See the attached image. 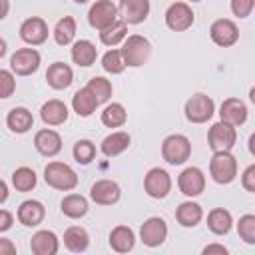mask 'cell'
<instances>
[{
	"label": "cell",
	"instance_id": "1",
	"mask_svg": "<svg viewBox=\"0 0 255 255\" xmlns=\"http://www.w3.org/2000/svg\"><path fill=\"white\" fill-rule=\"evenodd\" d=\"M122 56H124V62L126 66L129 68H139L147 62L149 54H151V44L145 36L141 34H129L124 44H122Z\"/></svg>",
	"mask_w": 255,
	"mask_h": 255
},
{
	"label": "cell",
	"instance_id": "2",
	"mask_svg": "<svg viewBox=\"0 0 255 255\" xmlns=\"http://www.w3.org/2000/svg\"><path fill=\"white\" fill-rule=\"evenodd\" d=\"M44 181L60 191H72L78 185V173L64 161H50L44 167Z\"/></svg>",
	"mask_w": 255,
	"mask_h": 255
},
{
	"label": "cell",
	"instance_id": "3",
	"mask_svg": "<svg viewBox=\"0 0 255 255\" xmlns=\"http://www.w3.org/2000/svg\"><path fill=\"white\" fill-rule=\"evenodd\" d=\"M209 175L215 183L227 185L237 177V159L231 151H213L209 159Z\"/></svg>",
	"mask_w": 255,
	"mask_h": 255
},
{
	"label": "cell",
	"instance_id": "4",
	"mask_svg": "<svg viewBox=\"0 0 255 255\" xmlns=\"http://www.w3.org/2000/svg\"><path fill=\"white\" fill-rule=\"evenodd\" d=\"M191 155V141L183 133H171L161 141V157L171 165H181Z\"/></svg>",
	"mask_w": 255,
	"mask_h": 255
},
{
	"label": "cell",
	"instance_id": "5",
	"mask_svg": "<svg viewBox=\"0 0 255 255\" xmlns=\"http://www.w3.org/2000/svg\"><path fill=\"white\" fill-rule=\"evenodd\" d=\"M237 141V129L235 126L219 120L215 122L207 131V143L211 151H231Z\"/></svg>",
	"mask_w": 255,
	"mask_h": 255
},
{
	"label": "cell",
	"instance_id": "6",
	"mask_svg": "<svg viewBox=\"0 0 255 255\" xmlns=\"http://www.w3.org/2000/svg\"><path fill=\"white\" fill-rule=\"evenodd\" d=\"M183 112H185L187 122H191V124H205L215 114V102L207 94H193L185 102Z\"/></svg>",
	"mask_w": 255,
	"mask_h": 255
},
{
	"label": "cell",
	"instance_id": "7",
	"mask_svg": "<svg viewBox=\"0 0 255 255\" xmlns=\"http://www.w3.org/2000/svg\"><path fill=\"white\" fill-rule=\"evenodd\" d=\"M118 12L120 8L112 0H96L88 10V24L102 32L104 28L112 26L118 20Z\"/></svg>",
	"mask_w": 255,
	"mask_h": 255
},
{
	"label": "cell",
	"instance_id": "8",
	"mask_svg": "<svg viewBox=\"0 0 255 255\" xmlns=\"http://www.w3.org/2000/svg\"><path fill=\"white\" fill-rule=\"evenodd\" d=\"M195 14L187 2H173L165 10V24L173 32H185L193 26Z\"/></svg>",
	"mask_w": 255,
	"mask_h": 255
},
{
	"label": "cell",
	"instance_id": "9",
	"mask_svg": "<svg viewBox=\"0 0 255 255\" xmlns=\"http://www.w3.org/2000/svg\"><path fill=\"white\" fill-rule=\"evenodd\" d=\"M143 189L153 199H163L171 191V175L163 167H151L143 177Z\"/></svg>",
	"mask_w": 255,
	"mask_h": 255
},
{
	"label": "cell",
	"instance_id": "10",
	"mask_svg": "<svg viewBox=\"0 0 255 255\" xmlns=\"http://www.w3.org/2000/svg\"><path fill=\"white\" fill-rule=\"evenodd\" d=\"M42 56L36 48H20L10 56V70L16 76H30L40 68Z\"/></svg>",
	"mask_w": 255,
	"mask_h": 255
},
{
	"label": "cell",
	"instance_id": "11",
	"mask_svg": "<svg viewBox=\"0 0 255 255\" xmlns=\"http://www.w3.org/2000/svg\"><path fill=\"white\" fill-rule=\"evenodd\" d=\"M139 239L147 247H159L167 239V223L163 217H147L139 227Z\"/></svg>",
	"mask_w": 255,
	"mask_h": 255
},
{
	"label": "cell",
	"instance_id": "12",
	"mask_svg": "<svg viewBox=\"0 0 255 255\" xmlns=\"http://www.w3.org/2000/svg\"><path fill=\"white\" fill-rule=\"evenodd\" d=\"M209 38L213 40V44H217L221 48H229V46L237 44V40H239V28L229 18H217L209 26Z\"/></svg>",
	"mask_w": 255,
	"mask_h": 255
},
{
	"label": "cell",
	"instance_id": "13",
	"mask_svg": "<svg viewBox=\"0 0 255 255\" xmlns=\"http://www.w3.org/2000/svg\"><path fill=\"white\" fill-rule=\"evenodd\" d=\"M177 187H179V191H181L183 195H187V197H197V195H201L203 189H205V173H203L199 167H195V165L185 167V169L177 175Z\"/></svg>",
	"mask_w": 255,
	"mask_h": 255
},
{
	"label": "cell",
	"instance_id": "14",
	"mask_svg": "<svg viewBox=\"0 0 255 255\" xmlns=\"http://www.w3.org/2000/svg\"><path fill=\"white\" fill-rule=\"evenodd\" d=\"M48 24L40 16H30L20 24V38L30 46H40L48 40Z\"/></svg>",
	"mask_w": 255,
	"mask_h": 255
},
{
	"label": "cell",
	"instance_id": "15",
	"mask_svg": "<svg viewBox=\"0 0 255 255\" xmlns=\"http://www.w3.org/2000/svg\"><path fill=\"white\" fill-rule=\"evenodd\" d=\"M122 197V189L114 179H98L90 187V199L98 205H114Z\"/></svg>",
	"mask_w": 255,
	"mask_h": 255
},
{
	"label": "cell",
	"instance_id": "16",
	"mask_svg": "<svg viewBox=\"0 0 255 255\" xmlns=\"http://www.w3.org/2000/svg\"><path fill=\"white\" fill-rule=\"evenodd\" d=\"M247 114H249V112H247V106H245V102L239 100V98H227V100H223L221 106H219V118H221L223 122L235 126V128L247 122Z\"/></svg>",
	"mask_w": 255,
	"mask_h": 255
},
{
	"label": "cell",
	"instance_id": "17",
	"mask_svg": "<svg viewBox=\"0 0 255 255\" xmlns=\"http://www.w3.org/2000/svg\"><path fill=\"white\" fill-rule=\"evenodd\" d=\"M34 147L38 149V153L46 155V157H54L62 151V137L56 129L44 128L40 131H36L34 135Z\"/></svg>",
	"mask_w": 255,
	"mask_h": 255
},
{
	"label": "cell",
	"instance_id": "18",
	"mask_svg": "<svg viewBox=\"0 0 255 255\" xmlns=\"http://www.w3.org/2000/svg\"><path fill=\"white\" fill-rule=\"evenodd\" d=\"M16 217L18 221L24 225V227H36L44 221L46 217V207L42 201L38 199H26L20 203L18 211H16Z\"/></svg>",
	"mask_w": 255,
	"mask_h": 255
},
{
	"label": "cell",
	"instance_id": "19",
	"mask_svg": "<svg viewBox=\"0 0 255 255\" xmlns=\"http://www.w3.org/2000/svg\"><path fill=\"white\" fill-rule=\"evenodd\" d=\"M60 249V239L50 229H40L30 239V251L34 255H56Z\"/></svg>",
	"mask_w": 255,
	"mask_h": 255
},
{
	"label": "cell",
	"instance_id": "20",
	"mask_svg": "<svg viewBox=\"0 0 255 255\" xmlns=\"http://www.w3.org/2000/svg\"><path fill=\"white\" fill-rule=\"evenodd\" d=\"M46 82L50 88L54 90H66L70 88V84L74 82V72L68 64L64 62H54L48 66L46 70Z\"/></svg>",
	"mask_w": 255,
	"mask_h": 255
},
{
	"label": "cell",
	"instance_id": "21",
	"mask_svg": "<svg viewBox=\"0 0 255 255\" xmlns=\"http://www.w3.org/2000/svg\"><path fill=\"white\" fill-rule=\"evenodd\" d=\"M120 12L128 24H141L149 16V0H120Z\"/></svg>",
	"mask_w": 255,
	"mask_h": 255
},
{
	"label": "cell",
	"instance_id": "22",
	"mask_svg": "<svg viewBox=\"0 0 255 255\" xmlns=\"http://www.w3.org/2000/svg\"><path fill=\"white\" fill-rule=\"evenodd\" d=\"M68 106L62 100H48L40 108V118L46 126H62L68 120Z\"/></svg>",
	"mask_w": 255,
	"mask_h": 255
},
{
	"label": "cell",
	"instance_id": "23",
	"mask_svg": "<svg viewBox=\"0 0 255 255\" xmlns=\"http://www.w3.org/2000/svg\"><path fill=\"white\" fill-rule=\"evenodd\" d=\"M129 141H131L129 133H128V131L118 129V131L108 133V135L102 139L100 149H102V153H104L106 157H116V155L124 153V151L129 147Z\"/></svg>",
	"mask_w": 255,
	"mask_h": 255
},
{
	"label": "cell",
	"instance_id": "24",
	"mask_svg": "<svg viewBox=\"0 0 255 255\" xmlns=\"http://www.w3.org/2000/svg\"><path fill=\"white\" fill-rule=\"evenodd\" d=\"M135 245V233L128 225H116L110 231V247L116 253H128Z\"/></svg>",
	"mask_w": 255,
	"mask_h": 255
},
{
	"label": "cell",
	"instance_id": "25",
	"mask_svg": "<svg viewBox=\"0 0 255 255\" xmlns=\"http://www.w3.org/2000/svg\"><path fill=\"white\" fill-rule=\"evenodd\" d=\"M100 106V102H98V98L84 86L82 90H78L74 96H72V110L80 116V118H90L94 112H96V108Z\"/></svg>",
	"mask_w": 255,
	"mask_h": 255
},
{
	"label": "cell",
	"instance_id": "26",
	"mask_svg": "<svg viewBox=\"0 0 255 255\" xmlns=\"http://www.w3.org/2000/svg\"><path fill=\"white\" fill-rule=\"evenodd\" d=\"M175 219H177V223L181 227H195L203 219V209H201L199 203H195L191 199L189 201H183L175 209Z\"/></svg>",
	"mask_w": 255,
	"mask_h": 255
},
{
	"label": "cell",
	"instance_id": "27",
	"mask_svg": "<svg viewBox=\"0 0 255 255\" xmlns=\"http://www.w3.org/2000/svg\"><path fill=\"white\" fill-rule=\"evenodd\" d=\"M64 245L72 253H84L90 247V233L80 225H72L64 231Z\"/></svg>",
	"mask_w": 255,
	"mask_h": 255
},
{
	"label": "cell",
	"instance_id": "28",
	"mask_svg": "<svg viewBox=\"0 0 255 255\" xmlns=\"http://www.w3.org/2000/svg\"><path fill=\"white\" fill-rule=\"evenodd\" d=\"M74 64L82 66V68H88L96 62L98 58V48L90 42V40H76L72 44V52H70Z\"/></svg>",
	"mask_w": 255,
	"mask_h": 255
},
{
	"label": "cell",
	"instance_id": "29",
	"mask_svg": "<svg viewBox=\"0 0 255 255\" xmlns=\"http://www.w3.org/2000/svg\"><path fill=\"white\" fill-rule=\"evenodd\" d=\"M6 126L14 131V133H26L32 126H34V116L28 108H12L6 116Z\"/></svg>",
	"mask_w": 255,
	"mask_h": 255
},
{
	"label": "cell",
	"instance_id": "30",
	"mask_svg": "<svg viewBox=\"0 0 255 255\" xmlns=\"http://www.w3.org/2000/svg\"><path fill=\"white\" fill-rule=\"evenodd\" d=\"M60 209H62V213H64L66 217H70V219H80V217H84V215L88 213L90 205H88V199H86L84 195H80V193H68V195L60 201Z\"/></svg>",
	"mask_w": 255,
	"mask_h": 255
},
{
	"label": "cell",
	"instance_id": "31",
	"mask_svg": "<svg viewBox=\"0 0 255 255\" xmlns=\"http://www.w3.org/2000/svg\"><path fill=\"white\" fill-rule=\"evenodd\" d=\"M207 227L211 233L215 235H227L233 227V217L227 209L223 207H215L207 213Z\"/></svg>",
	"mask_w": 255,
	"mask_h": 255
},
{
	"label": "cell",
	"instance_id": "32",
	"mask_svg": "<svg viewBox=\"0 0 255 255\" xmlns=\"http://www.w3.org/2000/svg\"><path fill=\"white\" fill-rule=\"evenodd\" d=\"M126 38H128V22L126 20H116L112 26H108L100 32V42L104 46H110V48L124 44Z\"/></svg>",
	"mask_w": 255,
	"mask_h": 255
},
{
	"label": "cell",
	"instance_id": "33",
	"mask_svg": "<svg viewBox=\"0 0 255 255\" xmlns=\"http://www.w3.org/2000/svg\"><path fill=\"white\" fill-rule=\"evenodd\" d=\"M52 34H54V40H56L58 46H68V44H72L74 38H76V20H74L72 16L60 18V20L56 22Z\"/></svg>",
	"mask_w": 255,
	"mask_h": 255
},
{
	"label": "cell",
	"instance_id": "34",
	"mask_svg": "<svg viewBox=\"0 0 255 255\" xmlns=\"http://www.w3.org/2000/svg\"><path fill=\"white\" fill-rule=\"evenodd\" d=\"M100 120H102V124L106 128H122L128 122V112L120 102H112V104H108L104 108Z\"/></svg>",
	"mask_w": 255,
	"mask_h": 255
},
{
	"label": "cell",
	"instance_id": "35",
	"mask_svg": "<svg viewBox=\"0 0 255 255\" xmlns=\"http://www.w3.org/2000/svg\"><path fill=\"white\" fill-rule=\"evenodd\" d=\"M36 183H38V177H36V171L32 167L22 165V167L14 169V173H12V185H14L16 191H20V193L32 191L36 187Z\"/></svg>",
	"mask_w": 255,
	"mask_h": 255
},
{
	"label": "cell",
	"instance_id": "36",
	"mask_svg": "<svg viewBox=\"0 0 255 255\" xmlns=\"http://www.w3.org/2000/svg\"><path fill=\"white\" fill-rule=\"evenodd\" d=\"M86 88L98 98V102L100 104H106L110 98H112V92H114V88H112V82L110 80H106L104 76H94L88 84H86Z\"/></svg>",
	"mask_w": 255,
	"mask_h": 255
},
{
	"label": "cell",
	"instance_id": "37",
	"mask_svg": "<svg viewBox=\"0 0 255 255\" xmlns=\"http://www.w3.org/2000/svg\"><path fill=\"white\" fill-rule=\"evenodd\" d=\"M102 68L108 72V74H122L126 70V62H124V56H122V50H116V48H110L104 56H102Z\"/></svg>",
	"mask_w": 255,
	"mask_h": 255
},
{
	"label": "cell",
	"instance_id": "38",
	"mask_svg": "<svg viewBox=\"0 0 255 255\" xmlns=\"http://www.w3.org/2000/svg\"><path fill=\"white\" fill-rule=\"evenodd\" d=\"M72 153H74V159H76L78 163L88 165V163H92L94 157H96V145H94V141H90V139H78V141L74 143Z\"/></svg>",
	"mask_w": 255,
	"mask_h": 255
},
{
	"label": "cell",
	"instance_id": "39",
	"mask_svg": "<svg viewBox=\"0 0 255 255\" xmlns=\"http://www.w3.org/2000/svg\"><path fill=\"white\" fill-rule=\"evenodd\" d=\"M237 235L247 245H255V215L245 213L237 221Z\"/></svg>",
	"mask_w": 255,
	"mask_h": 255
},
{
	"label": "cell",
	"instance_id": "40",
	"mask_svg": "<svg viewBox=\"0 0 255 255\" xmlns=\"http://www.w3.org/2000/svg\"><path fill=\"white\" fill-rule=\"evenodd\" d=\"M16 90V80L12 70H0V98H10Z\"/></svg>",
	"mask_w": 255,
	"mask_h": 255
},
{
	"label": "cell",
	"instance_id": "41",
	"mask_svg": "<svg viewBox=\"0 0 255 255\" xmlns=\"http://www.w3.org/2000/svg\"><path fill=\"white\" fill-rule=\"evenodd\" d=\"M255 8V0H231V12L237 16V18H247L251 16Z\"/></svg>",
	"mask_w": 255,
	"mask_h": 255
},
{
	"label": "cell",
	"instance_id": "42",
	"mask_svg": "<svg viewBox=\"0 0 255 255\" xmlns=\"http://www.w3.org/2000/svg\"><path fill=\"white\" fill-rule=\"evenodd\" d=\"M241 185H243L245 191L255 193V163H251V165H247L243 169V173H241Z\"/></svg>",
	"mask_w": 255,
	"mask_h": 255
},
{
	"label": "cell",
	"instance_id": "43",
	"mask_svg": "<svg viewBox=\"0 0 255 255\" xmlns=\"http://www.w3.org/2000/svg\"><path fill=\"white\" fill-rule=\"evenodd\" d=\"M12 223H14L12 213H10L8 209H0V233L8 231V229L12 227Z\"/></svg>",
	"mask_w": 255,
	"mask_h": 255
},
{
	"label": "cell",
	"instance_id": "44",
	"mask_svg": "<svg viewBox=\"0 0 255 255\" xmlns=\"http://www.w3.org/2000/svg\"><path fill=\"white\" fill-rule=\"evenodd\" d=\"M201 253H203V255H213V253H217V255H227L229 249H227L225 245H221V243H209V245L203 247Z\"/></svg>",
	"mask_w": 255,
	"mask_h": 255
},
{
	"label": "cell",
	"instance_id": "45",
	"mask_svg": "<svg viewBox=\"0 0 255 255\" xmlns=\"http://www.w3.org/2000/svg\"><path fill=\"white\" fill-rule=\"evenodd\" d=\"M16 253V245L6 239V237H0V255H14Z\"/></svg>",
	"mask_w": 255,
	"mask_h": 255
},
{
	"label": "cell",
	"instance_id": "46",
	"mask_svg": "<svg viewBox=\"0 0 255 255\" xmlns=\"http://www.w3.org/2000/svg\"><path fill=\"white\" fill-rule=\"evenodd\" d=\"M8 199V183L0 181V203H4Z\"/></svg>",
	"mask_w": 255,
	"mask_h": 255
},
{
	"label": "cell",
	"instance_id": "47",
	"mask_svg": "<svg viewBox=\"0 0 255 255\" xmlns=\"http://www.w3.org/2000/svg\"><path fill=\"white\" fill-rule=\"evenodd\" d=\"M247 147H249V153L255 155V131L249 135V141H247Z\"/></svg>",
	"mask_w": 255,
	"mask_h": 255
},
{
	"label": "cell",
	"instance_id": "48",
	"mask_svg": "<svg viewBox=\"0 0 255 255\" xmlns=\"http://www.w3.org/2000/svg\"><path fill=\"white\" fill-rule=\"evenodd\" d=\"M2 4V12H0V18H6L8 16V0H0Z\"/></svg>",
	"mask_w": 255,
	"mask_h": 255
},
{
	"label": "cell",
	"instance_id": "49",
	"mask_svg": "<svg viewBox=\"0 0 255 255\" xmlns=\"http://www.w3.org/2000/svg\"><path fill=\"white\" fill-rule=\"evenodd\" d=\"M4 56H6V40L2 38L0 40V58H4Z\"/></svg>",
	"mask_w": 255,
	"mask_h": 255
},
{
	"label": "cell",
	"instance_id": "50",
	"mask_svg": "<svg viewBox=\"0 0 255 255\" xmlns=\"http://www.w3.org/2000/svg\"><path fill=\"white\" fill-rule=\"evenodd\" d=\"M249 100H251V104L255 106V86H253V88L249 90Z\"/></svg>",
	"mask_w": 255,
	"mask_h": 255
},
{
	"label": "cell",
	"instance_id": "51",
	"mask_svg": "<svg viewBox=\"0 0 255 255\" xmlns=\"http://www.w3.org/2000/svg\"><path fill=\"white\" fill-rule=\"evenodd\" d=\"M74 2H76V4H86L88 0H74Z\"/></svg>",
	"mask_w": 255,
	"mask_h": 255
},
{
	"label": "cell",
	"instance_id": "52",
	"mask_svg": "<svg viewBox=\"0 0 255 255\" xmlns=\"http://www.w3.org/2000/svg\"><path fill=\"white\" fill-rule=\"evenodd\" d=\"M189 2H201V0H189Z\"/></svg>",
	"mask_w": 255,
	"mask_h": 255
}]
</instances>
